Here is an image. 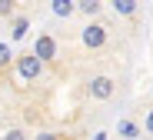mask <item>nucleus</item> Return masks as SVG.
<instances>
[{"label":"nucleus","instance_id":"nucleus-8","mask_svg":"<svg viewBox=\"0 0 153 140\" xmlns=\"http://www.w3.org/2000/svg\"><path fill=\"white\" fill-rule=\"evenodd\" d=\"M76 13H83L87 20L103 13V0H76Z\"/></svg>","mask_w":153,"mask_h":140},{"label":"nucleus","instance_id":"nucleus-4","mask_svg":"<svg viewBox=\"0 0 153 140\" xmlns=\"http://www.w3.org/2000/svg\"><path fill=\"white\" fill-rule=\"evenodd\" d=\"M37 57L43 60V64H53L57 57H60V43H57V37L53 34H37V40H33V47H30Z\"/></svg>","mask_w":153,"mask_h":140},{"label":"nucleus","instance_id":"nucleus-12","mask_svg":"<svg viewBox=\"0 0 153 140\" xmlns=\"http://www.w3.org/2000/svg\"><path fill=\"white\" fill-rule=\"evenodd\" d=\"M7 137H10V140H23V137H27V130H20V127H10V130H7Z\"/></svg>","mask_w":153,"mask_h":140},{"label":"nucleus","instance_id":"nucleus-11","mask_svg":"<svg viewBox=\"0 0 153 140\" xmlns=\"http://www.w3.org/2000/svg\"><path fill=\"white\" fill-rule=\"evenodd\" d=\"M17 13V0H0V20H10Z\"/></svg>","mask_w":153,"mask_h":140},{"label":"nucleus","instance_id":"nucleus-10","mask_svg":"<svg viewBox=\"0 0 153 140\" xmlns=\"http://www.w3.org/2000/svg\"><path fill=\"white\" fill-rule=\"evenodd\" d=\"M10 60H13V47H10L7 40H0V70H7Z\"/></svg>","mask_w":153,"mask_h":140},{"label":"nucleus","instance_id":"nucleus-13","mask_svg":"<svg viewBox=\"0 0 153 140\" xmlns=\"http://www.w3.org/2000/svg\"><path fill=\"white\" fill-rule=\"evenodd\" d=\"M143 130H146V133H153V107L146 110V117H143Z\"/></svg>","mask_w":153,"mask_h":140},{"label":"nucleus","instance_id":"nucleus-5","mask_svg":"<svg viewBox=\"0 0 153 140\" xmlns=\"http://www.w3.org/2000/svg\"><path fill=\"white\" fill-rule=\"evenodd\" d=\"M27 30H30V17L13 13V17H10V40H13V43L23 40V37H27Z\"/></svg>","mask_w":153,"mask_h":140},{"label":"nucleus","instance_id":"nucleus-3","mask_svg":"<svg viewBox=\"0 0 153 140\" xmlns=\"http://www.w3.org/2000/svg\"><path fill=\"white\" fill-rule=\"evenodd\" d=\"M80 43L87 47V50H103L107 43H110V27L107 23H100L97 17L83 27V30H80Z\"/></svg>","mask_w":153,"mask_h":140},{"label":"nucleus","instance_id":"nucleus-6","mask_svg":"<svg viewBox=\"0 0 153 140\" xmlns=\"http://www.w3.org/2000/svg\"><path fill=\"white\" fill-rule=\"evenodd\" d=\"M50 10H53V17H60V20H70L76 13V0H50Z\"/></svg>","mask_w":153,"mask_h":140},{"label":"nucleus","instance_id":"nucleus-1","mask_svg":"<svg viewBox=\"0 0 153 140\" xmlns=\"http://www.w3.org/2000/svg\"><path fill=\"white\" fill-rule=\"evenodd\" d=\"M43 60L37 57L33 50H27V53H13V70H17V77L23 80V83H37L40 77H43Z\"/></svg>","mask_w":153,"mask_h":140},{"label":"nucleus","instance_id":"nucleus-7","mask_svg":"<svg viewBox=\"0 0 153 140\" xmlns=\"http://www.w3.org/2000/svg\"><path fill=\"white\" fill-rule=\"evenodd\" d=\"M117 137H143V127L137 124V120H130V117H123V120H117Z\"/></svg>","mask_w":153,"mask_h":140},{"label":"nucleus","instance_id":"nucleus-2","mask_svg":"<svg viewBox=\"0 0 153 140\" xmlns=\"http://www.w3.org/2000/svg\"><path fill=\"white\" fill-rule=\"evenodd\" d=\"M87 97L90 100H97V103H107V100H113L117 97V77H110V73H93V77H87Z\"/></svg>","mask_w":153,"mask_h":140},{"label":"nucleus","instance_id":"nucleus-9","mask_svg":"<svg viewBox=\"0 0 153 140\" xmlns=\"http://www.w3.org/2000/svg\"><path fill=\"white\" fill-rule=\"evenodd\" d=\"M110 7H113L117 17H133L140 10V0H110Z\"/></svg>","mask_w":153,"mask_h":140}]
</instances>
